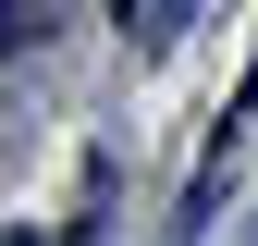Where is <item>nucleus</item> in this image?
I'll list each match as a JSON object with an SVG mask.
<instances>
[{
    "instance_id": "1",
    "label": "nucleus",
    "mask_w": 258,
    "mask_h": 246,
    "mask_svg": "<svg viewBox=\"0 0 258 246\" xmlns=\"http://www.w3.org/2000/svg\"><path fill=\"white\" fill-rule=\"evenodd\" d=\"M13 246H49V234H37V222H25V234H13Z\"/></svg>"
}]
</instances>
